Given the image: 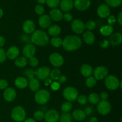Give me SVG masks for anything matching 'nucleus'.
I'll return each instance as SVG.
<instances>
[{
    "label": "nucleus",
    "instance_id": "1",
    "mask_svg": "<svg viewBox=\"0 0 122 122\" xmlns=\"http://www.w3.org/2000/svg\"><path fill=\"white\" fill-rule=\"evenodd\" d=\"M82 41L79 37L75 35H69L63 41L64 50L67 51H73L77 50L82 46Z\"/></svg>",
    "mask_w": 122,
    "mask_h": 122
},
{
    "label": "nucleus",
    "instance_id": "2",
    "mask_svg": "<svg viewBox=\"0 0 122 122\" xmlns=\"http://www.w3.org/2000/svg\"><path fill=\"white\" fill-rule=\"evenodd\" d=\"M31 41L38 46H45L49 42V37L44 31L36 30L32 33Z\"/></svg>",
    "mask_w": 122,
    "mask_h": 122
},
{
    "label": "nucleus",
    "instance_id": "3",
    "mask_svg": "<svg viewBox=\"0 0 122 122\" xmlns=\"http://www.w3.org/2000/svg\"><path fill=\"white\" fill-rule=\"evenodd\" d=\"M11 117L16 122H21L26 119V112L21 106H16L11 111Z\"/></svg>",
    "mask_w": 122,
    "mask_h": 122
},
{
    "label": "nucleus",
    "instance_id": "4",
    "mask_svg": "<svg viewBox=\"0 0 122 122\" xmlns=\"http://www.w3.org/2000/svg\"><path fill=\"white\" fill-rule=\"evenodd\" d=\"M50 98V93L46 89H40L35 95V100L39 104H45Z\"/></svg>",
    "mask_w": 122,
    "mask_h": 122
},
{
    "label": "nucleus",
    "instance_id": "5",
    "mask_svg": "<svg viewBox=\"0 0 122 122\" xmlns=\"http://www.w3.org/2000/svg\"><path fill=\"white\" fill-rule=\"evenodd\" d=\"M78 91L73 87H66L63 91V95L69 102H73L77 100L78 97Z\"/></svg>",
    "mask_w": 122,
    "mask_h": 122
},
{
    "label": "nucleus",
    "instance_id": "6",
    "mask_svg": "<svg viewBox=\"0 0 122 122\" xmlns=\"http://www.w3.org/2000/svg\"><path fill=\"white\" fill-rule=\"evenodd\" d=\"M120 82L117 77L113 75H109L106 77L104 83L107 89L111 91H114L119 87Z\"/></svg>",
    "mask_w": 122,
    "mask_h": 122
},
{
    "label": "nucleus",
    "instance_id": "7",
    "mask_svg": "<svg viewBox=\"0 0 122 122\" xmlns=\"http://www.w3.org/2000/svg\"><path fill=\"white\" fill-rule=\"evenodd\" d=\"M97 110L101 115H107L109 114L112 110V105L107 100H101L98 103Z\"/></svg>",
    "mask_w": 122,
    "mask_h": 122
},
{
    "label": "nucleus",
    "instance_id": "8",
    "mask_svg": "<svg viewBox=\"0 0 122 122\" xmlns=\"http://www.w3.org/2000/svg\"><path fill=\"white\" fill-rule=\"evenodd\" d=\"M51 70L48 67L44 66L39 68L35 71V76L41 81H44L50 77Z\"/></svg>",
    "mask_w": 122,
    "mask_h": 122
},
{
    "label": "nucleus",
    "instance_id": "9",
    "mask_svg": "<svg viewBox=\"0 0 122 122\" xmlns=\"http://www.w3.org/2000/svg\"><path fill=\"white\" fill-rule=\"evenodd\" d=\"M96 80H102L108 76V69L106 66H99L93 71Z\"/></svg>",
    "mask_w": 122,
    "mask_h": 122
},
{
    "label": "nucleus",
    "instance_id": "10",
    "mask_svg": "<svg viewBox=\"0 0 122 122\" xmlns=\"http://www.w3.org/2000/svg\"><path fill=\"white\" fill-rule=\"evenodd\" d=\"M49 60L51 64L55 67H60L64 63V58L62 56L56 52L51 54Z\"/></svg>",
    "mask_w": 122,
    "mask_h": 122
},
{
    "label": "nucleus",
    "instance_id": "11",
    "mask_svg": "<svg viewBox=\"0 0 122 122\" xmlns=\"http://www.w3.org/2000/svg\"><path fill=\"white\" fill-rule=\"evenodd\" d=\"M71 27L72 30L77 34L83 33L85 30V26L84 23L79 19H75L73 20Z\"/></svg>",
    "mask_w": 122,
    "mask_h": 122
},
{
    "label": "nucleus",
    "instance_id": "12",
    "mask_svg": "<svg viewBox=\"0 0 122 122\" xmlns=\"http://www.w3.org/2000/svg\"><path fill=\"white\" fill-rule=\"evenodd\" d=\"M59 113L54 109L48 110L44 116V119L46 122H57L59 120Z\"/></svg>",
    "mask_w": 122,
    "mask_h": 122
},
{
    "label": "nucleus",
    "instance_id": "13",
    "mask_svg": "<svg viewBox=\"0 0 122 122\" xmlns=\"http://www.w3.org/2000/svg\"><path fill=\"white\" fill-rule=\"evenodd\" d=\"M75 7L79 11H85L91 5L90 0H75L73 1Z\"/></svg>",
    "mask_w": 122,
    "mask_h": 122
},
{
    "label": "nucleus",
    "instance_id": "14",
    "mask_svg": "<svg viewBox=\"0 0 122 122\" xmlns=\"http://www.w3.org/2000/svg\"><path fill=\"white\" fill-rule=\"evenodd\" d=\"M36 52V48L34 45L28 44L24 46L23 49V54L26 58H30L34 56Z\"/></svg>",
    "mask_w": 122,
    "mask_h": 122
},
{
    "label": "nucleus",
    "instance_id": "15",
    "mask_svg": "<svg viewBox=\"0 0 122 122\" xmlns=\"http://www.w3.org/2000/svg\"><path fill=\"white\" fill-rule=\"evenodd\" d=\"M111 10L109 6L107 4H101L98 7L97 14L102 19H105L110 16Z\"/></svg>",
    "mask_w": 122,
    "mask_h": 122
},
{
    "label": "nucleus",
    "instance_id": "16",
    "mask_svg": "<svg viewBox=\"0 0 122 122\" xmlns=\"http://www.w3.org/2000/svg\"><path fill=\"white\" fill-rule=\"evenodd\" d=\"M3 97L5 101L11 102L14 101L16 97V92L12 88H6L4 91Z\"/></svg>",
    "mask_w": 122,
    "mask_h": 122
},
{
    "label": "nucleus",
    "instance_id": "17",
    "mask_svg": "<svg viewBox=\"0 0 122 122\" xmlns=\"http://www.w3.org/2000/svg\"><path fill=\"white\" fill-rule=\"evenodd\" d=\"M23 30L27 34L32 33L35 30V24L32 20H27L23 24Z\"/></svg>",
    "mask_w": 122,
    "mask_h": 122
},
{
    "label": "nucleus",
    "instance_id": "18",
    "mask_svg": "<svg viewBox=\"0 0 122 122\" xmlns=\"http://www.w3.org/2000/svg\"><path fill=\"white\" fill-rule=\"evenodd\" d=\"M38 23L40 26L43 29L48 28L51 23V19L49 15L46 14H43L41 15L38 20Z\"/></svg>",
    "mask_w": 122,
    "mask_h": 122
},
{
    "label": "nucleus",
    "instance_id": "19",
    "mask_svg": "<svg viewBox=\"0 0 122 122\" xmlns=\"http://www.w3.org/2000/svg\"><path fill=\"white\" fill-rule=\"evenodd\" d=\"M60 5L62 11L68 13L73 7V0H61L60 3Z\"/></svg>",
    "mask_w": 122,
    "mask_h": 122
},
{
    "label": "nucleus",
    "instance_id": "20",
    "mask_svg": "<svg viewBox=\"0 0 122 122\" xmlns=\"http://www.w3.org/2000/svg\"><path fill=\"white\" fill-rule=\"evenodd\" d=\"M19 53H20L19 49L15 46H10L6 52L7 57H8L10 60L15 59L16 58H17Z\"/></svg>",
    "mask_w": 122,
    "mask_h": 122
},
{
    "label": "nucleus",
    "instance_id": "21",
    "mask_svg": "<svg viewBox=\"0 0 122 122\" xmlns=\"http://www.w3.org/2000/svg\"><path fill=\"white\" fill-rule=\"evenodd\" d=\"M63 14L60 10L57 8H53L51 11L50 12V17L51 19L56 21H60L63 19Z\"/></svg>",
    "mask_w": 122,
    "mask_h": 122
},
{
    "label": "nucleus",
    "instance_id": "22",
    "mask_svg": "<svg viewBox=\"0 0 122 122\" xmlns=\"http://www.w3.org/2000/svg\"><path fill=\"white\" fill-rule=\"evenodd\" d=\"M83 39L87 44H92L95 42V35L91 31H86L83 34Z\"/></svg>",
    "mask_w": 122,
    "mask_h": 122
},
{
    "label": "nucleus",
    "instance_id": "23",
    "mask_svg": "<svg viewBox=\"0 0 122 122\" xmlns=\"http://www.w3.org/2000/svg\"><path fill=\"white\" fill-rule=\"evenodd\" d=\"M81 72L82 75L85 77H89L91 76L93 73V69L91 66L87 64H84L81 66Z\"/></svg>",
    "mask_w": 122,
    "mask_h": 122
},
{
    "label": "nucleus",
    "instance_id": "24",
    "mask_svg": "<svg viewBox=\"0 0 122 122\" xmlns=\"http://www.w3.org/2000/svg\"><path fill=\"white\" fill-rule=\"evenodd\" d=\"M15 86L19 89H24L26 88L28 85V82L27 79L24 77H18L15 79V82H14Z\"/></svg>",
    "mask_w": 122,
    "mask_h": 122
},
{
    "label": "nucleus",
    "instance_id": "25",
    "mask_svg": "<svg viewBox=\"0 0 122 122\" xmlns=\"http://www.w3.org/2000/svg\"><path fill=\"white\" fill-rule=\"evenodd\" d=\"M111 44L113 45H117L121 44L122 41V35L120 33H114L113 34L111 35V36L110 38Z\"/></svg>",
    "mask_w": 122,
    "mask_h": 122
},
{
    "label": "nucleus",
    "instance_id": "26",
    "mask_svg": "<svg viewBox=\"0 0 122 122\" xmlns=\"http://www.w3.org/2000/svg\"><path fill=\"white\" fill-rule=\"evenodd\" d=\"M72 118L75 119L77 121H82L86 118V115L84 111L80 109L75 110L72 113Z\"/></svg>",
    "mask_w": 122,
    "mask_h": 122
},
{
    "label": "nucleus",
    "instance_id": "27",
    "mask_svg": "<svg viewBox=\"0 0 122 122\" xmlns=\"http://www.w3.org/2000/svg\"><path fill=\"white\" fill-rule=\"evenodd\" d=\"M29 87L32 91H38L40 87V82L38 79L35 77L29 79Z\"/></svg>",
    "mask_w": 122,
    "mask_h": 122
},
{
    "label": "nucleus",
    "instance_id": "28",
    "mask_svg": "<svg viewBox=\"0 0 122 122\" xmlns=\"http://www.w3.org/2000/svg\"><path fill=\"white\" fill-rule=\"evenodd\" d=\"M48 32L50 35L56 37L59 34H60L61 32V27L59 26L54 25L49 27Z\"/></svg>",
    "mask_w": 122,
    "mask_h": 122
},
{
    "label": "nucleus",
    "instance_id": "29",
    "mask_svg": "<svg viewBox=\"0 0 122 122\" xmlns=\"http://www.w3.org/2000/svg\"><path fill=\"white\" fill-rule=\"evenodd\" d=\"M113 27L111 25H105L102 26L100 29V33L102 35L105 36H108L111 35L113 33Z\"/></svg>",
    "mask_w": 122,
    "mask_h": 122
},
{
    "label": "nucleus",
    "instance_id": "30",
    "mask_svg": "<svg viewBox=\"0 0 122 122\" xmlns=\"http://www.w3.org/2000/svg\"><path fill=\"white\" fill-rule=\"evenodd\" d=\"M27 64V58L25 57H19L15 58V65L18 67H24Z\"/></svg>",
    "mask_w": 122,
    "mask_h": 122
},
{
    "label": "nucleus",
    "instance_id": "31",
    "mask_svg": "<svg viewBox=\"0 0 122 122\" xmlns=\"http://www.w3.org/2000/svg\"><path fill=\"white\" fill-rule=\"evenodd\" d=\"M100 96L96 93H92L88 97V100L92 104H97L100 102Z\"/></svg>",
    "mask_w": 122,
    "mask_h": 122
},
{
    "label": "nucleus",
    "instance_id": "32",
    "mask_svg": "<svg viewBox=\"0 0 122 122\" xmlns=\"http://www.w3.org/2000/svg\"><path fill=\"white\" fill-rule=\"evenodd\" d=\"M50 42H51V45L53 46L54 47L58 48L61 46L62 44H63V39L60 38V37L56 36L54 37L51 39Z\"/></svg>",
    "mask_w": 122,
    "mask_h": 122
},
{
    "label": "nucleus",
    "instance_id": "33",
    "mask_svg": "<svg viewBox=\"0 0 122 122\" xmlns=\"http://www.w3.org/2000/svg\"><path fill=\"white\" fill-rule=\"evenodd\" d=\"M60 122H71L72 116L69 113H63L60 116Z\"/></svg>",
    "mask_w": 122,
    "mask_h": 122
},
{
    "label": "nucleus",
    "instance_id": "34",
    "mask_svg": "<svg viewBox=\"0 0 122 122\" xmlns=\"http://www.w3.org/2000/svg\"><path fill=\"white\" fill-rule=\"evenodd\" d=\"M50 76L51 77V80L54 81H58L59 77L61 76V71L59 69H54L50 72Z\"/></svg>",
    "mask_w": 122,
    "mask_h": 122
},
{
    "label": "nucleus",
    "instance_id": "35",
    "mask_svg": "<svg viewBox=\"0 0 122 122\" xmlns=\"http://www.w3.org/2000/svg\"><path fill=\"white\" fill-rule=\"evenodd\" d=\"M97 83V80L93 76H89L86 80L85 84L87 87L88 88H92V87L95 86V85Z\"/></svg>",
    "mask_w": 122,
    "mask_h": 122
},
{
    "label": "nucleus",
    "instance_id": "36",
    "mask_svg": "<svg viewBox=\"0 0 122 122\" xmlns=\"http://www.w3.org/2000/svg\"><path fill=\"white\" fill-rule=\"evenodd\" d=\"M106 2L108 6L115 8L121 5L122 0H106Z\"/></svg>",
    "mask_w": 122,
    "mask_h": 122
},
{
    "label": "nucleus",
    "instance_id": "37",
    "mask_svg": "<svg viewBox=\"0 0 122 122\" xmlns=\"http://www.w3.org/2000/svg\"><path fill=\"white\" fill-rule=\"evenodd\" d=\"M61 109L64 113H69L72 109V104L70 102H65L63 103L61 107Z\"/></svg>",
    "mask_w": 122,
    "mask_h": 122
},
{
    "label": "nucleus",
    "instance_id": "38",
    "mask_svg": "<svg viewBox=\"0 0 122 122\" xmlns=\"http://www.w3.org/2000/svg\"><path fill=\"white\" fill-rule=\"evenodd\" d=\"M46 4L49 7L52 8H56L60 3V0H46Z\"/></svg>",
    "mask_w": 122,
    "mask_h": 122
},
{
    "label": "nucleus",
    "instance_id": "39",
    "mask_svg": "<svg viewBox=\"0 0 122 122\" xmlns=\"http://www.w3.org/2000/svg\"><path fill=\"white\" fill-rule=\"evenodd\" d=\"M85 26V29H87L88 30L91 31L95 29L96 27V23L92 20H89L87 21Z\"/></svg>",
    "mask_w": 122,
    "mask_h": 122
},
{
    "label": "nucleus",
    "instance_id": "40",
    "mask_svg": "<svg viewBox=\"0 0 122 122\" xmlns=\"http://www.w3.org/2000/svg\"><path fill=\"white\" fill-rule=\"evenodd\" d=\"M34 118L36 120H43L44 119V116H45V113L41 110H38L34 113Z\"/></svg>",
    "mask_w": 122,
    "mask_h": 122
},
{
    "label": "nucleus",
    "instance_id": "41",
    "mask_svg": "<svg viewBox=\"0 0 122 122\" xmlns=\"http://www.w3.org/2000/svg\"><path fill=\"white\" fill-rule=\"evenodd\" d=\"M25 76L29 78V79H30L34 77L35 76V71L32 69H29L25 70L24 73Z\"/></svg>",
    "mask_w": 122,
    "mask_h": 122
},
{
    "label": "nucleus",
    "instance_id": "42",
    "mask_svg": "<svg viewBox=\"0 0 122 122\" xmlns=\"http://www.w3.org/2000/svg\"><path fill=\"white\" fill-rule=\"evenodd\" d=\"M77 102L79 103V104L81 105H84L88 101V98H87L86 96L84 95H81L80 96H79L77 98Z\"/></svg>",
    "mask_w": 122,
    "mask_h": 122
},
{
    "label": "nucleus",
    "instance_id": "43",
    "mask_svg": "<svg viewBox=\"0 0 122 122\" xmlns=\"http://www.w3.org/2000/svg\"><path fill=\"white\" fill-rule=\"evenodd\" d=\"M35 13L36 14L42 15L44 14L45 10H44V7L42 6L41 5H36L35 8Z\"/></svg>",
    "mask_w": 122,
    "mask_h": 122
},
{
    "label": "nucleus",
    "instance_id": "44",
    "mask_svg": "<svg viewBox=\"0 0 122 122\" xmlns=\"http://www.w3.org/2000/svg\"><path fill=\"white\" fill-rule=\"evenodd\" d=\"M7 58L6 52L4 49L0 48V63H3Z\"/></svg>",
    "mask_w": 122,
    "mask_h": 122
},
{
    "label": "nucleus",
    "instance_id": "45",
    "mask_svg": "<svg viewBox=\"0 0 122 122\" xmlns=\"http://www.w3.org/2000/svg\"><path fill=\"white\" fill-rule=\"evenodd\" d=\"M29 64L31 66L36 67L39 64V61H38V58L33 57L32 58H29Z\"/></svg>",
    "mask_w": 122,
    "mask_h": 122
},
{
    "label": "nucleus",
    "instance_id": "46",
    "mask_svg": "<svg viewBox=\"0 0 122 122\" xmlns=\"http://www.w3.org/2000/svg\"><path fill=\"white\" fill-rule=\"evenodd\" d=\"M8 86V82L5 79H0V89H5Z\"/></svg>",
    "mask_w": 122,
    "mask_h": 122
},
{
    "label": "nucleus",
    "instance_id": "47",
    "mask_svg": "<svg viewBox=\"0 0 122 122\" xmlns=\"http://www.w3.org/2000/svg\"><path fill=\"white\" fill-rule=\"evenodd\" d=\"M63 19H64L65 21H71V20H72L73 15H71L70 13H65L64 14H63Z\"/></svg>",
    "mask_w": 122,
    "mask_h": 122
},
{
    "label": "nucleus",
    "instance_id": "48",
    "mask_svg": "<svg viewBox=\"0 0 122 122\" xmlns=\"http://www.w3.org/2000/svg\"><path fill=\"white\" fill-rule=\"evenodd\" d=\"M60 87V83L58 82H52L51 84V88L53 91H57Z\"/></svg>",
    "mask_w": 122,
    "mask_h": 122
},
{
    "label": "nucleus",
    "instance_id": "49",
    "mask_svg": "<svg viewBox=\"0 0 122 122\" xmlns=\"http://www.w3.org/2000/svg\"><path fill=\"white\" fill-rule=\"evenodd\" d=\"M109 44L110 43L108 41L106 40V39H104L102 42H101V43H100V46L102 48H107L109 46Z\"/></svg>",
    "mask_w": 122,
    "mask_h": 122
},
{
    "label": "nucleus",
    "instance_id": "50",
    "mask_svg": "<svg viewBox=\"0 0 122 122\" xmlns=\"http://www.w3.org/2000/svg\"><path fill=\"white\" fill-rule=\"evenodd\" d=\"M100 98H101V99L102 100H104V101H106L108 99V95L106 92H102L100 94Z\"/></svg>",
    "mask_w": 122,
    "mask_h": 122
},
{
    "label": "nucleus",
    "instance_id": "51",
    "mask_svg": "<svg viewBox=\"0 0 122 122\" xmlns=\"http://www.w3.org/2000/svg\"><path fill=\"white\" fill-rule=\"evenodd\" d=\"M108 22L110 24V25L114 24L116 22V17H114V15H110V16H109L108 19Z\"/></svg>",
    "mask_w": 122,
    "mask_h": 122
},
{
    "label": "nucleus",
    "instance_id": "52",
    "mask_svg": "<svg viewBox=\"0 0 122 122\" xmlns=\"http://www.w3.org/2000/svg\"><path fill=\"white\" fill-rule=\"evenodd\" d=\"M66 80H67L66 77L63 75V76H61L60 77H59V79H58V82L59 83H64V82H65L66 81Z\"/></svg>",
    "mask_w": 122,
    "mask_h": 122
},
{
    "label": "nucleus",
    "instance_id": "53",
    "mask_svg": "<svg viewBox=\"0 0 122 122\" xmlns=\"http://www.w3.org/2000/svg\"><path fill=\"white\" fill-rule=\"evenodd\" d=\"M84 112L86 115H90V114H91L92 112V110L90 107H86L85 110Z\"/></svg>",
    "mask_w": 122,
    "mask_h": 122
},
{
    "label": "nucleus",
    "instance_id": "54",
    "mask_svg": "<svg viewBox=\"0 0 122 122\" xmlns=\"http://www.w3.org/2000/svg\"><path fill=\"white\" fill-rule=\"evenodd\" d=\"M5 42V39L2 36H0V48L4 45Z\"/></svg>",
    "mask_w": 122,
    "mask_h": 122
},
{
    "label": "nucleus",
    "instance_id": "55",
    "mask_svg": "<svg viewBox=\"0 0 122 122\" xmlns=\"http://www.w3.org/2000/svg\"><path fill=\"white\" fill-rule=\"evenodd\" d=\"M52 83V80L50 78H47L45 80H44V84L45 86H48L51 84Z\"/></svg>",
    "mask_w": 122,
    "mask_h": 122
},
{
    "label": "nucleus",
    "instance_id": "56",
    "mask_svg": "<svg viewBox=\"0 0 122 122\" xmlns=\"http://www.w3.org/2000/svg\"><path fill=\"white\" fill-rule=\"evenodd\" d=\"M117 20L119 24H120V25H122V12H120L119 14V15H118Z\"/></svg>",
    "mask_w": 122,
    "mask_h": 122
},
{
    "label": "nucleus",
    "instance_id": "57",
    "mask_svg": "<svg viewBox=\"0 0 122 122\" xmlns=\"http://www.w3.org/2000/svg\"><path fill=\"white\" fill-rule=\"evenodd\" d=\"M25 122H36V120L35 119H33V118H28L27 119H25Z\"/></svg>",
    "mask_w": 122,
    "mask_h": 122
},
{
    "label": "nucleus",
    "instance_id": "58",
    "mask_svg": "<svg viewBox=\"0 0 122 122\" xmlns=\"http://www.w3.org/2000/svg\"><path fill=\"white\" fill-rule=\"evenodd\" d=\"M89 122H98V119L95 117H92L90 119Z\"/></svg>",
    "mask_w": 122,
    "mask_h": 122
},
{
    "label": "nucleus",
    "instance_id": "59",
    "mask_svg": "<svg viewBox=\"0 0 122 122\" xmlns=\"http://www.w3.org/2000/svg\"><path fill=\"white\" fill-rule=\"evenodd\" d=\"M36 1L38 3L41 4H45L46 2V0H36Z\"/></svg>",
    "mask_w": 122,
    "mask_h": 122
},
{
    "label": "nucleus",
    "instance_id": "60",
    "mask_svg": "<svg viewBox=\"0 0 122 122\" xmlns=\"http://www.w3.org/2000/svg\"><path fill=\"white\" fill-rule=\"evenodd\" d=\"M3 14H4L3 10H2L1 8H0V18L2 17V15H3Z\"/></svg>",
    "mask_w": 122,
    "mask_h": 122
}]
</instances>
